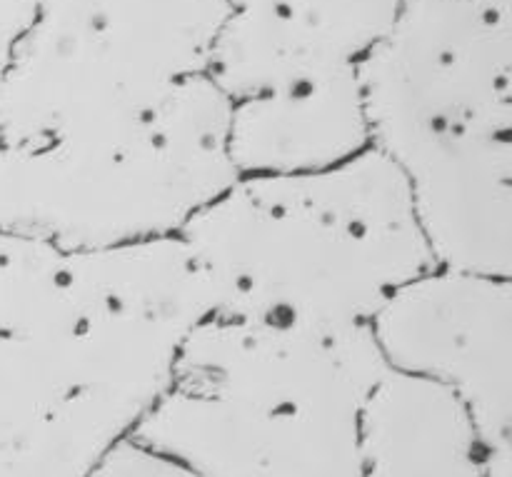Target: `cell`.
Masks as SVG:
<instances>
[{"instance_id": "obj_3", "label": "cell", "mask_w": 512, "mask_h": 477, "mask_svg": "<svg viewBox=\"0 0 512 477\" xmlns=\"http://www.w3.org/2000/svg\"><path fill=\"white\" fill-rule=\"evenodd\" d=\"M178 238L210 315L255 323L370 325L435 268L405 180L373 148L313 173L240 175Z\"/></svg>"}, {"instance_id": "obj_4", "label": "cell", "mask_w": 512, "mask_h": 477, "mask_svg": "<svg viewBox=\"0 0 512 477\" xmlns=\"http://www.w3.org/2000/svg\"><path fill=\"white\" fill-rule=\"evenodd\" d=\"M385 370L370 325L210 315L133 440L195 477H360V420Z\"/></svg>"}, {"instance_id": "obj_10", "label": "cell", "mask_w": 512, "mask_h": 477, "mask_svg": "<svg viewBox=\"0 0 512 477\" xmlns=\"http://www.w3.org/2000/svg\"><path fill=\"white\" fill-rule=\"evenodd\" d=\"M360 477H488L465 405L443 385L385 370L360 420Z\"/></svg>"}, {"instance_id": "obj_1", "label": "cell", "mask_w": 512, "mask_h": 477, "mask_svg": "<svg viewBox=\"0 0 512 477\" xmlns=\"http://www.w3.org/2000/svg\"><path fill=\"white\" fill-rule=\"evenodd\" d=\"M205 318L180 238L70 250L0 230V477H88Z\"/></svg>"}, {"instance_id": "obj_5", "label": "cell", "mask_w": 512, "mask_h": 477, "mask_svg": "<svg viewBox=\"0 0 512 477\" xmlns=\"http://www.w3.org/2000/svg\"><path fill=\"white\" fill-rule=\"evenodd\" d=\"M230 110L198 75L128 123L0 145V230L70 250L178 238L240 178Z\"/></svg>"}, {"instance_id": "obj_12", "label": "cell", "mask_w": 512, "mask_h": 477, "mask_svg": "<svg viewBox=\"0 0 512 477\" xmlns=\"http://www.w3.org/2000/svg\"><path fill=\"white\" fill-rule=\"evenodd\" d=\"M35 18V0H0V73Z\"/></svg>"}, {"instance_id": "obj_8", "label": "cell", "mask_w": 512, "mask_h": 477, "mask_svg": "<svg viewBox=\"0 0 512 477\" xmlns=\"http://www.w3.org/2000/svg\"><path fill=\"white\" fill-rule=\"evenodd\" d=\"M210 80L230 100L288 90L355 68L403 0H223Z\"/></svg>"}, {"instance_id": "obj_6", "label": "cell", "mask_w": 512, "mask_h": 477, "mask_svg": "<svg viewBox=\"0 0 512 477\" xmlns=\"http://www.w3.org/2000/svg\"><path fill=\"white\" fill-rule=\"evenodd\" d=\"M223 0H35L0 73V145L128 123L208 75Z\"/></svg>"}, {"instance_id": "obj_9", "label": "cell", "mask_w": 512, "mask_h": 477, "mask_svg": "<svg viewBox=\"0 0 512 477\" xmlns=\"http://www.w3.org/2000/svg\"><path fill=\"white\" fill-rule=\"evenodd\" d=\"M228 145L238 175L313 173L355 158L368 148L355 68L235 100Z\"/></svg>"}, {"instance_id": "obj_7", "label": "cell", "mask_w": 512, "mask_h": 477, "mask_svg": "<svg viewBox=\"0 0 512 477\" xmlns=\"http://www.w3.org/2000/svg\"><path fill=\"white\" fill-rule=\"evenodd\" d=\"M512 288L435 265L370 323L385 365L448 388L473 418L488 477H512Z\"/></svg>"}, {"instance_id": "obj_2", "label": "cell", "mask_w": 512, "mask_h": 477, "mask_svg": "<svg viewBox=\"0 0 512 477\" xmlns=\"http://www.w3.org/2000/svg\"><path fill=\"white\" fill-rule=\"evenodd\" d=\"M355 75L368 148L405 180L435 265L510 278V0H403Z\"/></svg>"}, {"instance_id": "obj_11", "label": "cell", "mask_w": 512, "mask_h": 477, "mask_svg": "<svg viewBox=\"0 0 512 477\" xmlns=\"http://www.w3.org/2000/svg\"><path fill=\"white\" fill-rule=\"evenodd\" d=\"M88 477H195L165 455L145 448L138 440H125Z\"/></svg>"}]
</instances>
